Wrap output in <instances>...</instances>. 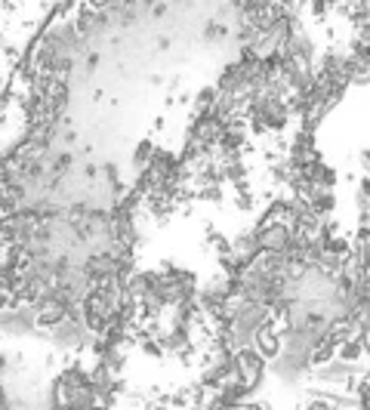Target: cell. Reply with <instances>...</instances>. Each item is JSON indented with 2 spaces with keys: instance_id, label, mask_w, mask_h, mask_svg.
I'll use <instances>...</instances> for the list:
<instances>
[{
  "instance_id": "6da1fadb",
  "label": "cell",
  "mask_w": 370,
  "mask_h": 410,
  "mask_svg": "<svg viewBox=\"0 0 370 410\" xmlns=\"http://www.w3.org/2000/svg\"><path fill=\"white\" fill-rule=\"evenodd\" d=\"M337 361H342V364H352V367H358L361 361H367L364 340H361V337H352V340L342 342V346H337Z\"/></svg>"
},
{
  "instance_id": "7a4b0ae2",
  "label": "cell",
  "mask_w": 370,
  "mask_h": 410,
  "mask_svg": "<svg viewBox=\"0 0 370 410\" xmlns=\"http://www.w3.org/2000/svg\"><path fill=\"white\" fill-rule=\"evenodd\" d=\"M154 154H157V145H154V139H152V136H145V139H139V142H136L133 154H130V161H133V167H136L139 173H142V170H148V167H152Z\"/></svg>"
},
{
  "instance_id": "3957f363",
  "label": "cell",
  "mask_w": 370,
  "mask_h": 410,
  "mask_svg": "<svg viewBox=\"0 0 370 410\" xmlns=\"http://www.w3.org/2000/svg\"><path fill=\"white\" fill-rule=\"evenodd\" d=\"M302 410H337V407H333V404L327 401V398H324V395L318 392V389H314V392L309 395V401L302 404Z\"/></svg>"
},
{
  "instance_id": "277c9868",
  "label": "cell",
  "mask_w": 370,
  "mask_h": 410,
  "mask_svg": "<svg viewBox=\"0 0 370 410\" xmlns=\"http://www.w3.org/2000/svg\"><path fill=\"white\" fill-rule=\"evenodd\" d=\"M358 167H361V173H364V176H370V148H361Z\"/></svg>"
}]
</instances>
